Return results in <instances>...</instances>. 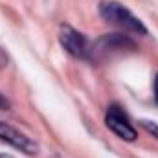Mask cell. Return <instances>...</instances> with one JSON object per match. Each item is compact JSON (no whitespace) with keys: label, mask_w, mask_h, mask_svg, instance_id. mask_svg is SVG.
I'll return each instance as SVG.
<instances>
[{"label":"cell","mask_w":158,"mask_h":158,"mask_svg":"<svg viewBox=\"0 0 158 158\" xmlns=\"http://www.w3.org/2000/svg\"><path fill=\"white\" fill-rule=\"evenodd\" d=\"M92 48H98V50H92V55L96 52H101V53H123L125 50H134V42L125 37V35H118V33H112V35H105L96 42V46Z\"/></svg>","instance_id":"obj_5"},{"label":"cell","mask_w":158,"mask_h":158,"mask_svg":"<svg viewBox=\"0 0 158 158\" xmlns=\"http://www.w3.org/2000/svg\"><path fill=\"white\" fill-rule=\"evenodd\" d=\"M0 140L9 143V145H13L19 151L26 153V155H35L39 151V145L31 138H28L26 134H22L20 131H17L15 127L7 125L4 121H0Z\"/></svg>","instance_id":"obj_4"},{"label":"cell","mask_w":158,"mask_h":158,"mask_svg":"<svg viewBox=\"0 0 158 158\" xmlns=\"http://www.w3.org/2000/svg\"><path fill=\"white\" fill-rule=\"evenodd\" d=\"M140 125L149 132V134H153L155 138H158V125L155 123V121H149V119H142L140 121Z\"/></svg>","instance_id":"obj_6"},{"label":"cell","mask_w":158,"mask_h":158,"mask_svg":"<svg viewBox=\"0 0 158 158\" xmlns=\"http://www.w3.org/2000/svg\"><path fill=\"white\" fill-rule=\"evenodd\" d=\"M59 42L76 59H90L92 57V46H90L88 39L83 33L76 31L74 28H70V26H63L61 28Z\"/></svg>","instance_id":"obj_2"},{"label":"cell","mask_w":158,"mask_h":158,"mask_svg":"<svg viewBox=\"0 0 158 158\" xmlns=\"http://www.w3.org/2000/svg\"><path fill=\"white\" fill-rule=\"evenodd\" d=\"M7 109H9V101L0 94V110H7Z\"/></svg>","instance_id":"obj_8"},{"label":"cell","mask_w":158,"mask_h":158,"mask_svg":"<svg viewBox=\"0 0 158 158\" xmlns=\"http://www.w3.org/2000/svg\"><path fill=\"white\" fill-rule=\"evenodd\" d=\"M105 123H107V127H109L116 136H119L121 140H125V142H134V140H136V131H134V127L131 125L127 114L119 109L118 105L109 107L107 116H105Z\"/></svg>","instance_id":"obj_3"},{"label":"cell","mask_w":158,"mask_h":158,"mask_svg":"<svg viewBox=\"0 0 158 158\" xmlns=\"http://www.w3.org/2000/svg\"><path fill=\"white\" fill-rule=\"evenodd\" d=\"M99 15L105 22L116 26L119 30L132 33V35H147L145 24L123 4L114 2V0H103L99 4Z\"/></svg>","instance_id":"obj_1"},{"label":"cell","mask_w":158,"mask_h":158,"mask_svg":"<svg viewBox=\"0 0 158 158\" xmlns=\"http://www.w3.org/2000/svg\"><path fill=\"white\" fill-rule=\"evenodd\" d=\"M7 66V55H6V52L0 48V70H4Z\"/></svg>","instance_id":"obj_7"},{"label":"cell","mask_w":158,"mask_h":158,"mask_svg":"<svg viewBox=\"0 0 158 158\" xmlns=\"http://www.w3.org/2000/svg\"><path fill=\"white\" fill-rule=\"evenodd\" d=\"M0 158H13L11 155H0Z\"/></svg>","instance_id":"obj_10"},{"label":"cell","mask_w":158,"mask_h":158,"mask_svg":"<svg viewBox=\"0 0 158 158\" xmlns=\"http://www.w3.org/2000/svg\"><path fill=\"white\" fill-rule=\"evenodd\" d=\"M155 103L158 105V74L155 76Z\"/></svg>","instance_id":"obj_9"}]
</instances>
